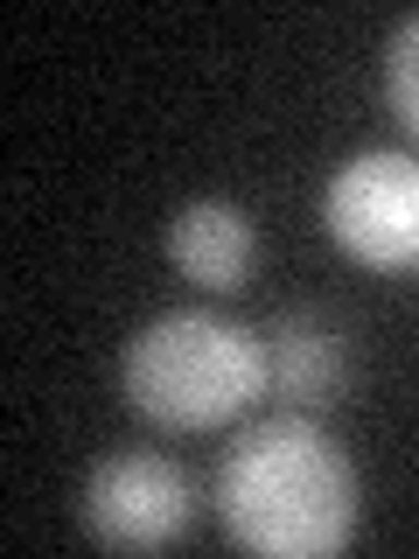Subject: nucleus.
<instances>
[{"instance_id": "nucleus-1", "label": "nucleus", "mask_w": 419, "mask_h": 559, "mask_svg": "<svg viewBox=\"0 0 419 559\" xmlns=\"http://www.w3.org/2000/svg\"><path fill=\"white\" fill-rule=\"evenodd\" d=\"M217 524L259 559H336L363 524L357 462L314 413L279 406L224 448Z\"/></svg>"}, {"instance_id": "nucleus-2", "label": "nucleus", "mask_w": 419, "mask_h": 559, "mask_svg": "<svg viewBox=\"0 0 419 559\" xmlns=\"http://www.w3.org/2000/svg\"><path fill=\"white\" fill-rule=\"evenodd\" d=\"M127 406L161 433L224 427L266 392V349L252 329L224 322L210 308H168L127 343L119 357Z\"/></svg>"}, {"instance_id": "nucleus-3", "label": "nucleus", "mask_w": 419, "mask_h": 559, "mask_svg": "<svg viewBox=\"0 0 419 559\" xmlns=\"http://www.w3.org/2000/svg\"><path fill=\"white\" fill-rule=\"evenodd\" d=\"M77 524L105 552H161L196 524V483L182 476V462L147 448L98 454L77 483Z\"/></svg>"}, {"instance_id": "nucleus-4", "label": "nucleus", "mask_w": 419, "mask_h": 559, "mask_svg": "<svg viewBox=\"0 0 419 559\" xmlns=\"http://www.w3.org/2000/svg\"><path fill=\"white\" fill-rule=\"evenodd\" d=\"M322 224L343 259L363 273H412L419 266V162L392 147L349 154L322 189Z\"/></svg>"}, {"instance_id": "nucleus-5", "label": "nucleus", "mask_w": 419, "mask_h": 559, "mask_svg": "<svg viewBox=\"0 0 419 559\" xmlns=\"http://www.w3.org/2000/svg\"><path fill=\"white\" fill-rule=\"evenodd\" d=\"M259 349H266V392L287 413L322 419L349 392V343H343L336 314L287 308V314H273V322L259 329Z\"/></svg>"}, {"instance_id": "nucleus-6", "label": "nucleus", "mask_w": 419, "mask_h": 559, "mask_svg": "<svg viewBox=\"0 0 419 559\" xmlns=\"http://www.w3.org/2000/svg\"><path fill=\"white\" fill-rule=\"evenodd\" d=\"M168 259L182 280H196L203 294H238L244 273L259 259V224L252 210H238L231 197H196L168 217Z\"/></svg>"}, {"instance_id": "nucleus-7", "label": "nucleus", "mask_w": 419, "mask_h": 559, "mask_svg": "<svg viewBox=\"0 0 419 559\" xmlns=\"http://www.w3.org/2000/svg\"><path fill=\"white\" fill-rule=\"evenodd\" d=\"M384 98H392V119L419 140V14H406L384 43Z\"/></svg>"}]
</instances>
